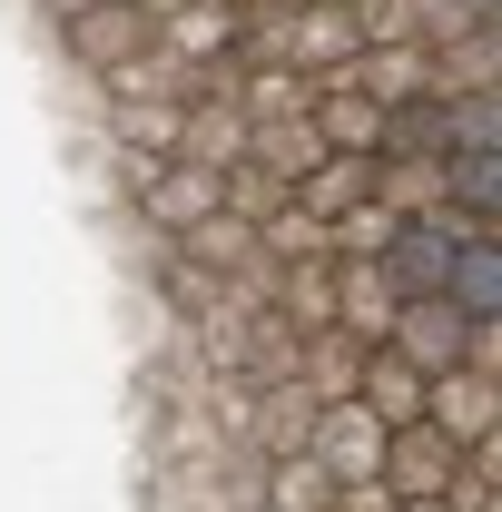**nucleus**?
<instances>
[{
  "mask_svg": "<svg viewBox=\"0 0 502 512\" xmlns=\"http://www.w3.org/2000/svg\"><path fill=\"white\" fill-rule=\"evenodd\" d=\"M463 247V217L453 207H424V217H394V237H384V286L394 296H443V266Z\"/></svg>",
  "mask_w": 502,
  "mask_h": 512,
  "instance_id": "f257e3e1",
  "label": "nucleus"
},
{
  "mask_svg": "<svg viewBox=\"0 0 502 512\" xmlns=\"http://www.w3.org/2000/svg\"><path fill=\"white\" fill-rule=\"evenodd\" d=\"M306 453L325 463V483H384V424L355 404V394H335V404H315L306 424Z\"/></svg>",
  "mask_w": 502,
  "mask_h": 512,
  "instance_id": "f03ea898",
  "label": "nucleus"
},
{
  "mask_svg": "<svg viewBox=\"0 0 502 512\" xmlns=\"http://www.w3.org/2000/svg\"><path fill=\"white\" fill-rule=\"evenodd\" d=\"M424 424H434L443 444H493L502 434V375H483V365L424 375Z\"/></svg>",
  "mask_w": 502,
  "mask_h": 512,
  "instance_id": "7ed1b4c3",
  "label": "nucleus"
},
{
  "mask_svg": "<svg viewBox=\"0 0 502 512\" xmlns=\"http://www.w3.org/2000/svg\"><path fill=\"white\" fill-rule=\"evenodd\" d=\"M463 345H473V325L453 316L443 296H404L394 325H384V355H404L414 375H443V365H463Z\"/></svg>",
  "mask_w": 502,
  "mask_h": 512,
  "instance_id": "20e7f679",
  "label": "nucleus"
},
{
  "mask_svg": "<svg viewBox=\"0 0 502 512\" xmlns=\"http://www.w3.org/2000/svg\"><path fill=\"white\" fill-rule=\"evenodd\" d=\"M306 128H315V148H335V158H375L384 148V99H365L355 79H315Z\"/></svg>",
  "mask_w": 502,
  "mask_h": 512,
  "instance_id": "39448f33",
  "label": "nucleus"
},
{
  "mask_svg": "<svg viewBox=\"0 0 502 512\" xmlns=\"http://www.w3.org/2000/svg\"><path fill=\"white\" fill-rule=\"evenodd\" d=\"M443 306L463 325H502V227H463V247L443 266Z\"/></svg>",
  "mask_w": 502,
  "mask_h": 512,
  "instance_id": "423d86ee",
  "label": "nucleus"
},
{
  "mask_svg": "<svg viewBox=\"0 0 502 512\" xmlns=\"http://www.w3.org/2000/svg\"><path fill=\"white\" fill-rule=\"evenodd\" d=\"M60 40H69V60L99 79V69H119V60L148 50V10H128V0H89L79 20H60Z\"/></svg>",
  "mask_w": 502,
  "mask_h": 512,
  "instance_id": "0eeeda50",
  "label": "nucleus"
},
{
  "mask_svg": "<svg viewBox=\"0 0 502 512\" xmlns=\"http://www.w3.org/2000/svg\"><path fill=\"white\" fill-rule=\"evenodd\" d=\"M394 286H384L375 256H335V306H325V325L335 335H355V345H384V325H394Z\"/></svg>",
  "mask_w": 502,
  "mask_h": 512,
  "instance_id": "6e6552de",
  "label": "nucleus"
},
{
  "mask_svg": "<svg viewBox=\"0 0 502 512\" xmlns=\"http://www.w3.org/2000/svg\"><path fill=\"white\" fill-rule=\"evenodd\" d=\"M453 463H463V444H443L434 424H394L384 434V493H453Z\"/></svg>",
  "mask_w": 502,
  "mask_h": 512,
  "instance_id": "1a4fd4ad",
  "label": "nucleus"
},
{
  "mask_svg": "<svg viewBox=\"0 0 502 512\" xmlns=\"http://www.w3.org/2000/svg\"><path fill=\"white\" fill-rule=\"evenodd\" d=\"M355 404L375 414L384 434H394V424H424V375H414L404 355H384V345H365V365H355Z\"/></svg>",
  "mask_w": 502,
  "mask_h": 512,
  "instance_id": "9d476101",
  "label": "nucleus"
},
{
  "mask_svg": "<svg viewBox=\"0 0 502 512\" xmlns=\"http://www.w3.org/2000/svg\"><path fill=\"white\" fill-rule=\"evenodd\" d=\"M178 158H188V168H237V158H247L237 99H188V109H178Z\"/></svg>",
  "mask_w": 502,
  "mask_h": 512,
  "instance_id": "9b49d317",
  "label": "nucleus"
},
{
  "mask_svg": "<svg viewBox=\"0 0 502 512\" xmlns=\"http://www.w3.org/2000/svg\"><path fill=\"white\" fill-rule=\"evenodd\" d=\"M443 207L463 227H502V148H453L443 158Z\"/></svg>",
  "mask_w": 502,
  "mask_h": 512,
  "instance_id": "f8f14e48",
  "label": "nucleus"
},
{
  "mask_svg": "<svg viewBox=\"0 0 502 512\" xmlns=\"http://www.w3.org/2000/svg\"><path fill=\"white\" fill-rule=\"evenodd\" d=\"M375 158H453V99L424 89V99H394L384 109V148Z\"/></svg>",
  "mask_w": 502,
  "mask_h": 512,
  "instance_id": "ddd939ff",
  "label": "nucleus"
},
{
  "mask_svg": "<svg viewBox=\"0 0 502 512\" xmlns=\"http://www.w3.org/2000/svg\"><path fill=\"white\" fill-rule=\"evenodd\" d=\"M109 138L119 158H178V99H109Z\"/></svg>",
  "mask_w": 502,
  "mask_h": 512,
  "instance_id": "4468645a",
  "label": "nucleus"
},
{
  "mask_svg": "<svg viewBox=\"0 0 502 512\" xmlns=\"http://www.w3.org/2000/svg\"><path fill=\"white\" fill-rule=\"evenodd\" d=\"M375 197L394 207V217L443 207V158H375Z\"/></svg>",
  "mask_w": 502,
  "mask_h": 512,
  "instance_id": "2eb2a0df",
  "label": "nucleus"
},
{
  "mask_svg": "<svg viewBox=\"0 0 502 512\" xmlns=\"http://www.w3.org/2000/svg\"><path fill=\"white\" fill-rule=\"evenodd\" d=\"M256 256H266V266H296V256H325V227H315L306 207L286 197V207H266V217H256Z\"/></svg>",
  "mask_w": 502,
  "mask_h": 512,
  "instance_id": "dca6fc26",
  "label": "nucleus"
},
{
  "mask_svg": "<svg viewBox=\"0 0 502 512\" xmlns=\"http://www.w3.org/2000/svg\"><path fill=\"white\" fill-rule=\"evenodd\" d=\"M384 237H394V207L384 197H355L345 217H325V256H384Z\"/></svg>",
  "mask_w": 502,
  "mask_h": 512,
  "instance_id": "f3484780",
  "label": "nucleus"
},
{
  "mask_svg": "<svg viewBox=\"0 0 502 512\" xmlns=\"http://www.w3.org/2000/svg\"><path fill=\"white\" fill-rule=\"evenodd\" d=\"M128 10H148V30H158V20H168V10H178V0H128Z\"/></svg>",
  "mask_w": 502,
  "mask_h": 512,
  "instance_id": "a211bd4d",
  "label": "nucleus"
},
{
  "mask_svg": "<svg viewBox=\"0 0 502 512\" xmlns=\"http://www.w3.org/2000/svg\"><path fill=\"white\" fill-rule=\"evenodd\" d=\"M463 20H502V0H463Z\"/></svg>",
  "mask_w": 502,
  "mask_h": 512,
  "instance_id": "6ab92c4d",
  "label": "nucleus"
},
{
  "mask_svg": "<svg viewBox=\"0 0 502 512\" xmlns=\"http://www.w3.org/2000/svg\"><path fill=\"white\" fill-rule=\"evenodd\" d=\"M79 10H89V0H50V20H79Z\"/></svg>",
  "mask_w": 502,
  "mask_h": 512,
  "instance_id": "aec40b11",
  "label": "nucleus"
}]
</instances>
